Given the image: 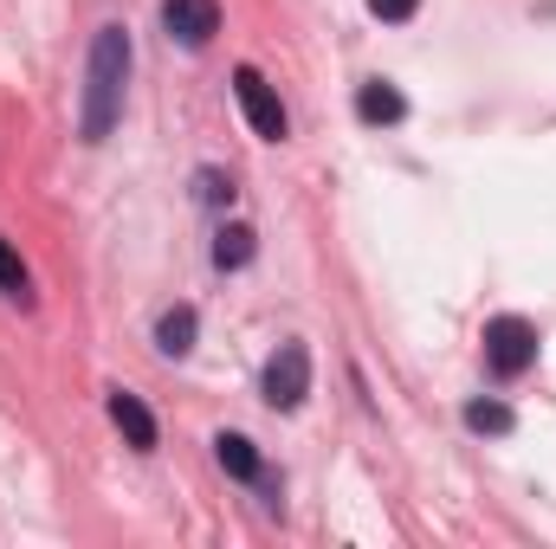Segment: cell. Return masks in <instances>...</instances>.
<instances>
[{"label":"cell","mask_w":556,"mask_h":549,"mask_svg":"<svg viewBox=\"0 0 556 549\" xmlns=\"http://www.w3.org/2000/svg\"><path fill=\"white\" fill-rule=\"evenodd\" d=\"M356 117H363L369 130H389V124H402V117H408V98H402L389 78H369V85L356 91Z\"/></svg>","instance_id":"8"},{"label":"cell","mask_w":556,"mask_h":549,"mask_svg":"<svg viewBox=\"0 0 556 549\" xmlns=\"http://www.w3.org/2000/svg\"><path fill=\"white\" fill-rule=\"evenodd\" d=\"M260 395H266L273 413L304 408V395H311V349H304V343H278L273 362H266V375H260Z\"/></svg>","instance_id":"3"},{"label":"cell","mask_w":556,"mask_h":549,"mask_svg":"<svg viewBox=\"0 0 556 549\" xmlns=\"http://www.w3.org/2000/svg\"><path fill=\"white\" fill-rule=\"evenodd\" d=\"M194 181H201V201H207V207H227V201H233V181H227V175H214V168H201Z\"/></svg>","instance_id":"13"},{"label":"cell","mask_w":556,"mask_h":549,"mask_svg":"<svg viewBox=\"0 0 556 549\" xmlns=\"http://www.w3.org/2000/svg\"><path fill=\"white\" fill-rule=\"evenodd\" d=\"M162 26H168V39H181L188 52H201L220 33V0H162Z\"/></svg>","instance_id":"5"},{"label":"cell","mask_w":556,"mask_h":549,"mask_svg":"<svg viewBox=\"0 0 556 549\" xmlns=\"http://www.w3.org/2000/svg\"><path fill=\"white\" fill-rule=\"evenodd\" d=\"M253 253H260V233H253V227H240V220H233V227H220V233H214V266H220V272L253 266Z\"/></svg>","instance_id":"9"},{"label":"cell","mask_w":556,"mask_h":549,"mask_svg":"<svg viewBox=\"0 0 556 549\" xmlns=\"http://www.w3.org/2000/svg\"><path fill=\"white\" fill-rule=\"evenodd\" d=\"M0 291L7 297H20V304H33V278H26V259L0 240Z\"/></svg>","instance_id":"12"},{"label":"cell","mask_w":556,"mask_h":549,"mask_svg":"<svg viewBox=\"0 0 556 549\" xmlns=\"http://www.w3.org/2000/svg\"><path fill=\"white\" fill-rule=\"evenodd\" d=\"M233 98H240V111H247L253 137H266V142H285V137H291V117H285L278 91L260 78V72H253V65H240V72H233Z\"/></svg>","instance_id":"4"},{"label":"cell","mask_w":556,"mask_h":549,"mask_svg":"<svg viewBox=\"0 0 556 549\" xmlns=\"http://www.w3.org/2000/svg\"><path fill=\"white\" fill-rule=\"evenodd\" d=\"M194 330H201L194 310L175 304V310H162V323H155V349H162V356H188V349H194Z\"/></svg>","instance_id":"10"},{"label":"cell","mask_w":556,"mask_h":549,"mask_svg":"<svg viewBox=\"0 0 556 549\" xmlns=\"http://www.w3.org/2000/svg\"><path fill=\"white\" fill-rule=\"evenodd\" d=\"M214 459H220L227 478H247V485H266V491H273V472H266V459H260V446H253L247 433H220V439H214Z\"/></svg>","instance_id":"6"},{"label":"cell","mask_w":556,"mask_h":549,"mask_svg":"<svg viewBox=\"0 0 556 549\" xmlns=\"http://www.w3.org/2000/svg\"><path fill=\"white\" fill-rule=\"evenodd\" d=\"M369 13H376V20H389V26H402V20H415V13H420V0H369Z\"/></svg>","instance_id":"14"},{"label":"cell","mask_w":556,"mask_h":549,"mask_svg":"<svg viewBox=\"0 0 556 549\" xmlns=\"http://www.w3.org/2000/svg\"><path fill=\"white\" fill-rule=\"evenodd\" d=\"M538 323L531 317H492L485 323V369L498 375V382H518L531 362H538Z\"/></svg>","instance_id":"2"},{"label":"cell","mask_w":556,"mask_h":549,"mask_svg":"<svg viewBox=\"0 0 556 549\" xmlns=\"http://www.w3.org/2000/svg\"><path fill=\"white\" fill-rule=\"evenodd\" d=\"M111 420H117V433L137 446V452H155V413L142 408V395H130V388H111Z\"/></svg>","instance_id":"7"},{"label":"cell","mask_w":556,"mask_h":549,"mask_svg":"<svg viewBox=\"0 0 556 549\" xmlns=\"http://www.w3.org/2000/svg\"><path fill=\"white\" fill-rule=\"evenodd\" d=\"M466 426H472V433H492V439H505V433L518 426V413L505 408V401H466Z\"/></svg>","instance_id":"11"},{"label":"cell","mask_w":556,"mask_h":549,"mask_svg":"<svg viewBox=\"0 0 556 549\" xmlns=\"http://www.w3.org/2000/svg\"><path fill=\"white\" fill-rule=\"evenodd\" d=\"M124 85H130V33L111 20L91 39V72H85V111H78V137L104 142L124 117Z\"/></svg>","instance_id":"1"}]
</instances>
